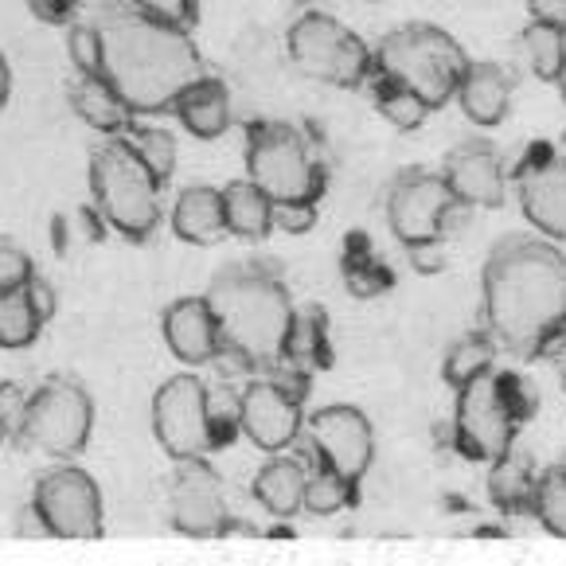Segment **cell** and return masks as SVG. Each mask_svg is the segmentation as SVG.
<instances>
[{
  "label": "cell",
  "instance_id": "6da1fadb",
  "mask_svg": "<svg viewBox=\"0 0 566 566\" xmlns=\"http://www.w3.org/2000/svg\"><path fill=\"white\" fill-rule=\"evenodd\" d=\"M484 328L512 359H539L566 317V254L539 231H512L489 250L481 274Z\"/></svg>",
  "mask_w": 566,
  "mask_h": 566
},
{
  "label": "cell",
  "instance_id": "7a4b0ae2",
  "mask_svg": "<svg viewBox=\"0 0 566 566\" xmlns=\"http://www.w3.org/2000/svg\"><path fill=\"white\" fill-rule=\"evenodd\" d=\"M86 20L102 43V78L134 114H168L184 86L208 75L192 32L145 17L129 0H102Z\"/></svg>",
  "mask_w": 566,
  "mask_h": 566
},
{
  "label": "cell",
  "instance_id": "3957f363",
  "mask_svg": "<svg viewBox=\"0 0 566 566\" xmlns=\"http://www.w3.org/2000/svg\"><path fill=\"white\" fill-rule=\"evenodd\" d=\"M203 297L223 336L219 356L239 359V367L247 371L270 375L282 367V348L297 305L270 262H231L216 270Z\"/></svg>",
  "mask_w": 566,
  "mask_h": 566
},
{
  "label": "cell",
  "instance_id": "277c9868",
  "mask_svg": "<svg viewBox=\"0 0 566 566\" xmlns=\"http://www.w3.org/2000/svg\"><path fill=\"white\" fill-rule=\"evenodd\" d=\"M375 75L407 86L410 94L426 102L430 109H442L446 102L458 98L461 75L469 67V55L446 28L426 24H399L371 48Z\"/></svg>",
  "mask_w": 566,
  "mask_h": 566
},
{
  "label": "cell",
  "instance_id": "5b68a950",
  "mask_svg": "<svg viewBox=\"0 0 566 566\" xmlns=\"http://www.w3.org/2000/svg\"><path fill=\"white\" fill-rule=\"evenodd\" d=\"M165 184L149 172L129 137H106L91 153V196L102 223L114 227L122 239L145 242L165 216Z\"/></svg>",
  "mask_w": 566,
  "mask_h": 566
},
{
  "label": "cell",
  "instance_id": "8992f818",
  "mask_svg": "<svg viewBox=\"0 0 566 566\" xmlns=\"http://www.w3.org/2000/svg\"><path fill=\"white\" fill-rule=\"evenodd\" d=\"M247 180L274 203H321L328 188L325 160L285 122H254L247 129Z\"/></svg>",
  "mask_w": 566,
  "mask_h": 566
},
{
  "label": "cell",
  "instance_id": "52a82bcc",
  "mask_svg": "<svg viewBox=\"0 0 566 566\" xmlns=\"http://www.w3.org/2000/svg\"><path fill=\"white\" fill-rule=\"evenodd\" d=\"M285 51L305 78L344 86V91L364 86L375 71L371 48L328 12H301L285 32Z\"/></svg>",
  "mask_w": 566,
  "mask_h": 566
},
{
  "label": "cell",
  "instance_id": "ba28073f",
  "mask_svg": "<svg viewBox=\"0 0 566 566\" xmlns=\"http://www.w3.org/2000/svg\"><path fill=\"white\" fill-rule=\"evenodd\" d=\"M94 430V402L83 384L67 375H51L48 384L28 399L20 442L35 446L48 458L71 461L86 450Z\"/></svg>",
  "mask_w": 566,
  "mask_h": 566
},
{
  "label": "cell",
  "instance_id": "9c48e42d",
  "mask_svg": "<svg viewBox=\"0 0 566 566\" xmlns=\"http://www.w3.org/2000/svg\"><path fill=\"white\" fill-rule=\"evenodd\" d=\"M461 211L473 208L453 200L442 172H426V168L399 172L391 192H387V227L407 250L442 242L446 231L453 227V216H461Z\"/></svg>",
  "mask_w": 566,
  "mask_h": 566
},
{
  "label": "cell",
  "instance_id": "30bf717a",
  "mask_svg": "<svg viewBox=\"0 0 566 566\" xmlns=\"http://www.w3.org/2000/svg\"><path fill=\"white\" fill-rule=\"evenodd\" d=\"M516 430H520V422L512 418V410L504 407V395H500V384H496V367L458 387L453 446L461 450V458L492 465V461L512 450Z\"/></svg>",
  "mask_w": 566,
  "mask_h": 566
},
{
  "label": "cell",
  "instance_id": "8fae6325",
  "mask_svg": "<svg viewBox=\"0 0 566 566\" xmlns=\"http://www.w3.org/2000/svg\"><path fill=\"white\" fill-rule=\"evenodd\" d=\"M153 438L172 461L208 458L216 450L208 422V384L192 371L172 375L153 395Z\"/></svg>",
  "mask_w": 566,
  "mask_h": 566
},
{
  "label": "cell",
  "instance_id": "7c38bea8",
  "mask_svg": "<svg viewBox=\"0 0 566 566\" xmlns=\"http://www.w3.org/2000/svg\"><path fill=\"white\" fill-rule=\"evenodd\" d=\"M32 500L55 539H98L102 535V489L86 469L71 461L51 465L35 481Z\"/></svg>",
  "mask_w": 566,
  "mask_h": 566
},
{
  "label": "cell",
  "instance_id": "4fadbf2b",
  "mask_svg": "<svg viewBox=\"0 0 566 566\" xmlns=\"http://www.w3.org/2000/svg\"><path fill=\"white\" fill-rule=\"evenodd\" d=\"M308 433V453L317 458V465L336 469L348 481H364L375 458V430L367 415L352 402H333L321 407L305 418Z\"/></svg>",
  "mask_w": 566,
  "mask_h": 566
},
{
  "label": "cell",
  "instance_id": "5bb4252c",
  "mask_svg": "<svg viewBox=\"0 0 566 566\" xmlns=\"http://www.w3.org/2000/svg\"><path fill=\"white\" fill-rule=\"evenodd\" d=\"M227 520V489L223 476L211 469L208 458L176 461L172 484H168V524L192 539H211L223 535Z\"/></svg>",
  "mask_w": 566,
  "mask_h": 566
},
{
  "label": "cell",
  "instance_id": "9a60e30c",
  "mask_svg": "<svg viewBox=\"0 0 566 566\" xmlns=\"http://www.w3.org/2000/svg\"><path fill=\"white\" fill-rule=\"evenodd\" d=\"M242 399V438L266 453H285L305 430V407L277 375L250 379L239 391Z\"/></svg>",
  "mask_w": 566,
  "mask_h": 566
},
{
  "label": "cell",
  "instance_id": "2e32d148",
  "mask_svg": "<svg viewBox=\"0 0 566 566\" xmlns=\"http://www.w3.org/2000/svg\"><path fill=\"white\" fill-rule=\"evenodd\" d=\"M516 196L520 211L532 223V231H539L551 242H566V157L551 153L547 145L532 149L516 165Z\"/></svg>",
  "mask_w": 566,
  "mask_h": 566
},
{
  "label": "cell",
  "instance_id": "e0dca14e",
  "mask_svg": "<svg viewBox=\"0 0 566 566\" xmlns=\"http://www.w3.org/2000/svg\"><path fill=\"white\" fill-rule=\"evenodd\" d=\"M442 176L450 184V192L465 208H504L509 200V172L500 149L484 137L461 142L458 149H450L442 165Z\"/></svg>",
  "mask_w": 566,
  "mask_h": 566
},
{
  "label": "cell",
  "instance_id": "ac0fdd59",
  "mask_svg": "<svg viewBox=\"0 0 566 566\" xmlns=\"http://www.w3.org/2000/svg\"><path fill=\"white\" fill-rule=\"evenodd\" d=\"M160 333L172 356L188 367L216 364L223 352V336H219L216 313H211L208 297H180L160 313Z\"/></svg>",
  "mask_w": 566,
  "mask_h": 566
},
{
  "label": "cell",
  "instance_id": "d6986e66",
  "mask_svg": "<svg viewBox=\"0 0 566 566\" xmlns=\"http://www.w3.org/2000/svg\"><path fill=\"white\" fill-rule=\"evenodd\" d=\"M461 114L469 117L481 129H492L509 117L512 106V75L500 63H469L465 75H461L458 98Z\"/></svg>",
  "mask_w": 566,
  "mask_h": 566
},
{
  "label": "cell",
  "instance_id": "ffe728a7",
  "mask_svg": "<svg viewBox=\"0 0 566 566\" xmlns=\"http://www.w3.org/2000/svg\"><path fill=\"white\" fill-rule=\"evenodd\" d=\"M172 114L180 117V125L200 142H216L231 129V91L223 78L203 75L192 86H184L176 98Z\"/></svg>",
  "mask_w": 566,
  "mask_h": 566
},
{
  "label": "cell",
  "instance_id": "44dd1931",
  "mask_svg": "<svg viewBox=\"0 0 566 566\" xmlns=\"http://www.w3.org/2000/svg\"><path fill=\"white\" fill-rule=\"evenodd\" d=\"M67 102L91 129H98V134H106V137H125L137 125L134 122L137 114L125 106L122 94L102 75H78L75 83L67 86Z\"/></svg>",
  "mask_w": 566,
  "mask_h": 566
},
{
  "label": "cell",
  "instance_id": "7402d4cb",
  "mask_svg": "<svg viewBox=\"0 0 566 566\" xmlns=\"http://www.w3.org/2000/svg\"><path fill=\"white\" fill-rule=\"evenodd\" d=\"M172 231L176 239L192 242V247H216L227 239V219H223V196L219 188L196 184L184 188L172 203Z\"/></svg>",
  "mask_w": 566,
  "mask_h": 566
},
{
  "label": "cell",
  "instance_id": "603a6c76",
  "mask_svg": "<svg viewBox=\"0 0 566 566\" xmlns=\"http://www.w3.org/2000/svg\"><path fill=\"white\" fill-rule=\"evenodd\" d=\"M305 481H308L305 461L274 453V458L259 469L250 492H254V500H259L274 520H293L297 512H305Z\"/></svg>",
  "mask_w": 566,
  "mask_h": 566
},
{
  "label": "cell",
  "instance_id": "cb8c5ba5",
  "mask_svg": "<svg viewBox=\"0 0 566 566\" xmlns=\"http://www.w3.org/2000/svg\"><path fill=\"white\" fill-rule=\"evenodd\" d=\"M282 367L290 371H325L333 367V344H328V313L321 305H305L293 313L290 336L282 348Z\"/></svg>",
  "mask_w": 566,
  "mask_h": 566
},
{
  "label": "cell",
  "instance_id": "d4e9b609",
  "mask_svg": "<svg viewBox=\"0 0 566 566\" xmlns=\"http://www.w3.org/2000/svg\"><path fill=\"white\" fill-rule=\"evenodd\" d=\"M535 473L532 458L509 450L504 458H496L489 465V500L492 509L504 512V516H532L535 512Z\"/></svg>",
  "mask_w": 566,
  "mask_h": 566
},
{
  "label": "cell",
  "instance_id": "484cf974",
  "mask_svg": "<svg viewBox=\"0 0 566 566\" xmlns=\"http://www.w3.org/2000/svg\"><path fill=\"white\" fill-rule=\"evenodd\" d=\"M223 196V219H227V234L247 242H262L274 231V200L262 192L254 180H231L227 188H219Z\"/></svg>",
  "mask_w": 566,
  "mask_h": 566
},
{
  "label": "cell",
  "instance_id": "4316f807",
  "mask_svg": "<svg viewBox=\"0 0 566 566\" xmlns=\"http://www.w3.org/2000/svg\"><path fill=\"white\" fill-rule=\"evenodd\" d=\"M340 274H344V285H348L352 297L367 301V297H379L395 285V274L384 266V262L375 259L371 242L367 234H352L344 242V262H340Z\"/></svg>",
  "mask_w": 566,
  "mask_h": 566
},
{
  "label": "cell",
  "instance_id": "83f0119b",
  "mask_svg": "<svg viewBox=\"0 0 566 566\" xmlns=\"http://www.w3.org/2000/svg\"><path fill=\"white\" fill-rule=\"evenodd\" d=\"M520 51H524L527 71L539 83H563L566 78V32L532 20L520 35Z\"/></svg>",
  "mask_w": 566,
  "mask_h": 566
},
{
  "label": "cell",
  "instance_id": "f1b7e54d",
  "mask_svg": "<svg viewBox=\"0 0 566 566\" xmlns=\"http://www.w3.org/2000/svg\"><path fill=\"white\" fill-rule=\"evenodd\" d=\"M496 352L500 348L489 336V328H476V333L458 336L442 359V379L458 391L461 384H469V379H476V375H484V371L496 367Z\"/></svg>",
  "mask_w": 566,
  "mask_h": 566
},
{
  "label": "cell",
  "instance_id": "f546056e",
  "mask_svg": "<svg viewBox=\"0 0 566 566\" xmlns=\"http://www.w3.org/2000/svg\"><path fill=\"white\" fill-rule=\"evenodd\" d=\"M43 333V321L35 313L32 297H28V285L20 290H0V348L17 352L35 344Z\"/></svg>",
  "mask_w": 566,
  "mask_h": 566
},
{
  "label": "cell",
  "instance_id": "4dcf8cb0",
  "mask_svg": "<svg viewBox=\"0 0 566 566\" xmlns=\"http://www.w3.org/2000/svg\"><path fill=\"white\" fill-rule=\"evenodd\" d=\"M371 102H375V109H379V117H387V122L395 125V129H402V134H415V129H422V122L433 114L430 106H426L418 94H410L407 86H399V83H391V78H384V75H375L371 71Z\"/></svg>",
  "mask_w": 566,
  "mask_h": 566
},
{
  "label": "cell",
  "instance_id": "1f68e13d",
  "mask_svg": "<svg viewBox=\"0 0 566 566\" xmlns=\"http://www.w3.org/2000/svg\"><path fill=\"white\" fill-rule=\"evenodd\" d=\"M359 500V481H348L340 476L336 469L317 465L308 469V481H305V512L308 516H336V512L352 509Z\"/></svg>",
  "mask_w": 566,
  "mask_h": 566
},
{
  "label": "cell",
  "instance_id": "d6a6232c",
  "mask_svg": "<svg viewBox=\"0 0 566 566\" xmlns=\"http://www.w3.org/2000/svg\"><path fill=\"white\" fill-rule=\"evenodd\" d=\"M535 520L547 527L551 535L566 539V465H551L535 481Z\"/></svg>",
  "mask_w": 566,
  "mask_h": 566
},
{
  "label": "cell",
  "instance_id": "836d02e7",
  "mask_svg": "<svg viewBox=\"0 0 566 566\" xmlns=\"http://www.w3.org/2000/svg\"><path fill=\"white\" fill-rule=\"evenodd\" d=\"M125 137H129V145L137 149V157L149 165V172L157 176L160 184L172 180V172H176V137L168 134V129H160V125H134Z\"/></svg>",
  "mask_w": 566,
  "mask_h": 566
},
{
  "label": "cell",
  "instance_id": "e575fe53",
  "mask_svg": "<svg viewBox=\"0 0 566 566\" xmlns=\"http://www.w3.org/2000/svg\"><path fill=\"white\" fill-rule=\"evenodd\" d=\"M208 422H211V442L216 450H227L242 433V399L234 387L219 384L208 387Z\"/></svg>",
  "mask_w": 566,
  "mask_h": 566
},
{
  "label": "cell",
  "instance_id": "d590c367",
  "mask_svg": "<svg viewBox=\"0 0 566 566\" xmlns=\"http://www.w3.org/2000/svg\"><path fill=\"white\" fill-rule=\"evenodd\" d=\"M67 55L78 75H102V43L91 20H75L67 32Z\"/></svg>",
  "mask_w": 566,
  "mask_h": 566
},
{
  "label": "cell",
  "instance_id": "8d00e7d4",
  "mask_svg": "<svg viewBox=\"0 0 566 566\" xmlns=\"http://www.w3.org/2000/svg\"><path fill=\"white\" fill-rule=\"evenodd\" d=\"M496 384H500V395H504V407L512 410V418H516L520 426L532 422L535 410H539V395L532 391V384H527L524 375L496 367Z\"/></svg>",
  "mask_w": 566,
  "mask_h": 566
},
{
  "label": "cell",
  "instance_id": "74e56055",
  "mask_svg": "<svg viewBox=\"0 0 566 566\" xmlns=\"http://www.w3.org/2000/svg\"><path fill=\"white\" fill-rule=\"evenodd\" d=\"M129 4L142 9L145 17L184 28V32H192V28L200 24V0H129Z\"/></svg>",
  "mask_w": 566,
  "mask_h": 566
},
{
  "label": "cell",
  "instance_id": "f35d334b",
  "mask_svg": "<svg viewBox=\"0 0 566 566\" xmlns=\"http://www.w3.org/2000/svg\"><path fill=\"white\" fill-rule=\"evenodd\" d=\"M32 274L35 266L28 259V250L0 234V290H20V285L32 282Z\"/></svg>",
  "mask_w": 566,
  "mask_h": 566
},
{
  "label": "cell",
  "instance_id": "ab89813d",
  "mask_svg": "<svg viewBox=\"0 0 566 566\" xmlns=\"http://www.w3.org/2000/svg\"><path fill=\"white\" fill-rule=\"evenodd\" d=\"M28 399L32 395L17 384H0V430L4 438H20L24 430V415H28Z\"/></svg>",
  "mask_w": 566,
  "mask_h": 566
},
{
  "label": "cell",
  "instance_id": "60d3db41",
  "mask_svg": "<svg viewBox=\"0 0 566 566\" xmlns=\"http://www.w3.org/2000/svg\"><path fill=\"white\" fill-rule=\"evenodd\" d=\"M321 219V203H274V227L285 234H305L313 231Z\"/></svg>",
  "mask_w": 566,
  "mask_h": 566
},
{
  "label": "cell",
  "instance_id": "b9f144b4",
  "mask_svg": "<svg viewBox=\"0 0 566 566\" xmlns=\"http://www.w3.org/2000/svg\"><path fill=\"white\" fill-rule=\"evenodd\" d=\"M28 9H32L35 20H43V24H75L78 17V0H28Z\"/></svg>",
  "mask_w": 566,
  "mask_h": 566
},
{
  "label": "cell",
  "instance_id": "7bdbcfd3",
  "mask_svg": "<svg viewBox=\"0 0 566 566\" xmlns=\"http://www.w3.org/2000/svg\"><path fill=\"white\" fill-rule=\"evenodd\" d=\"M17 535H20V539H55V535H51V527H48V520H43V512L35 509V500H28L24 509H20Z\"/></svg>",
  "mask_w": 566,
  "mask_h": 566
},
{
  "label": "cell",
  "instance_id": "ee69618b",
  "mask_svg": "<svg viewBox=\"0 0 566 566\" xmlns=\"http://www.w3.org/2000/svg\"><path fill=\"white\" fill-rule=\"evenodd\" d=\"M524 4H527V17L532 20L566 32V0H524Z\"/></svg>",
  "mask_w": 566,
  "mask_h": 566
},
{
  "label": "cell",
  "instance_id": "f6af8a7d",
  "mask_svg": "<svg viewBox=\"0 0 566 566\" xmlns=\"http://www.w3.org/2000/svg\"><path fill=\"white\" fill-rule=\"evenodd\" d=\"M28 297H32V305H35V313H40V321L48 325V321L55 317V290H51L48 277L32 274V282H28Z\"/></svg>",
  "mask_w": 566,
  "mask_h": 566
},
{
  "label": "cell",
  "instance_id": "bcb514c9",
  "mask_svg": "<svg viewBox=\"0 0 566 566\" xmlns=\"http://www.w3.org/2000/svg\"><path fill=\"white\" fill-rule=\"evenodd\" d=\"M539 359H551L555 367H563L566 364V317L558 321V328L551 333V340L543 344V356Z\"/></svg>",
  "mask_w": 566,
  "mask_h": 566
},
{
  "label": "cell",
  "instance_id": "7dc6e473",
  "mask_svg": "<svg viewBox=\"0 0 566 566\" xmlns=\"http://www.w3.org/2000/svg\"><path fill=\"white\" fill-rule=\"evenodd\" d=\"M9 94H12V71H9V59L0 55V106L9 102Z\"/></svg>",
  "mask_w": 566,
  "mask_h": 566
},
{
  "label": "cell",
  "instance_id": "c3c4849f",
  "mask_svg": "<svg viewBox=\"0 0 566 566\" xmlns=\"http://www.w3.org/2000/svg\"><path fill=\"white\" fill-rule=\"evenodd\" d=\"M558 371H563V395H566V364H563V367H558Z\"/></svg>",
  "mask_w": 566,
  "mask_h": 566
},
{
  "label": "cell",
  "instance_id": "681fc988",
  "mask_svg": "<svg viewBox=\"0 0 566 566\" xmlns=\"http://www.w3.org/2000/svg\"><path fill=\"white\" fill-rule=\"evenodd\" d=\"M0 442H4V430H0Z\"/></svg>",
  "mask_w": 566,
  "mask_h": 566
}]
</instances>
